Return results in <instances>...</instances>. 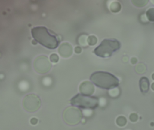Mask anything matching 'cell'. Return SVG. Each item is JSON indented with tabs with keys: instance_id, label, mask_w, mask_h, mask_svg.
Wrapping results in <instances>:
<instances>
[{
	"instance_id": "6da1fadb",
	"label": "cell",
	"mask_w": 154,
	"mask_h": 130,
	"mask_svg": "<svg viewBox=\"0 0 154 130\" xmlns=\"http://www.w3.org/2000/svg\"><path fill=\"white\" fill-rule=\"evenodd\" d=\"M31 34L35 40L49 49H55L59 45V41L55 36L51 35L46 28L38 26L31 29Z\"/></svg>"
},
{
	"instance_id": "7a4b0ae2",
	"label": "cell",
	"mask_w": 154,
	"mask_h": 130,
	"mask_svg": "<svg viewBox=\"0 0 154 130\" xmlns=\"http://www.w3.org/2000/svg\"><path fill=\"white\" fill-rule=\"evenodd\" d=\"M90 80L97 86L104 89L115 88L119 85V79L109 72L103 71L94 72L91 75Z\"/></svg>"
},
{
	"instance_id": "3957f363",
	"label": "cell",
	"mask_w": 154,
	"mask_h": 130,
	"mask_svg": "<svg viewBox=\"0 0 154 130\" xmlns=\"http://www.w3.org/2000/svg\"><path fill=\"white\" fill-rule=\"evenodd\" d=\"M120 43L117 40L104 39L94 51L96 55L105 58L109 57L120 48Z\"/></svg>"
},
{
	"instance_id": "277c9868",
	"label": "cell",
	"mask_w": 154,
	"mask_h": 130,
	"mask_svg": "<svg viewBox=\"0 0 154 130\" xmlns=\"http://www.w3.org/2000/svg\"><path fill=\"white\" fill-rule=\"evenodd\" d=\"M99 99L95 97L80 94L75 96L70 100V104L72 105L83 109H95L99 106Z\"/></svg>"
},
{
	"instance_id": "5b68a950",
	"label": "cell",
	"mask_w": 154,
	"mask_h": 130,
	"mask_svg": "<svg viewBox=\"0 0 154 130\" xmlns=\"http://www.w3.org/2000/svg\"><path fill=\"white\" fill-rule=\"evenodd\" d=\"M82 113L79 108L73 106L66 107L63 113V119L67 124L75 125L78 124L82 118Z\"/></svg>"
},
{
	"instance_id": "8992f818",
	"label": "cell",
	"mask_w": 154,
	"mask_h": 130,
	"mask_svg": "<svg viewBox=\"0 0 154 130\" xmlns=\"http://www.w3.org/2000/svg\"><path fill=\"white\" fill-rule=\"evenodd\" d=\"M22 104L25 110L30 113L38 111L41 107L40 98L35 94L27 95L23 98Z\"/></svg>"
},
{
	"instance_id": "52a82bcc",
	"label": "cell",
	"mask_w": 154,
	"mask_h": 130,
	"mask_svg": "<svg viewBox=\"0 0 154 130\" xmlns=\"http://www.w3.org/2000/svg\"><path fill=\"white\" fill-rule=\"evenodd\" d=\"M33 66L35 71L40 74L48 73L52 68V64L46 56H39L34 60Z\"/></svg>"
},
{
	"instance_id": "ba28073f",
	"label": "cell",
	"mask_w": 154,
	"mask_h": 130,
	"mask_svg": "<svg viewBox=\"0 0 154 130\" xmlns=\"http://www.w3.org/2000/svg\"><path fill=\"white\" fill-rule=\"evenodd\" d=\"M94 86L93 84L89 81H85L81 83L79 86V91L82 95L91 96L94 92Z\"/></svg>"
},
{
	"instance_id": "9c48e42d",
	"label": "cell",
	"mask_w": 154,
	"mask_h": 130,
	"mask_svg": "<svg viewBox=\"0 0 154 130\" xmlns=\"http://www.w3.org/2000/svg\"><path fill=\"white\" fill-rule=\"evenodd\" d=\"M58 52L62 57L68 58L72 54V47L69 43L66 42L63 43L58 48Z\"/></svg>"
},
{
	"instance_id": "30bf717a",
	"label": "cell",
	"mask_w": 154,
	"mask_h": 130,
	"mask_svg": "<svg viewBox=\"0 0 154 130\" xmlns=\"http://www.w3.org/2000/svg\"><path fill=\"white\" fill-rule=\"evenodd\" d=\"M139 86L140 91L142 93H147L149 89V81L148 79L146 77H141L140 80Z\"/></svg>"
},
{
	"instance_id": "8fae6325",
	"label": "cell",
	"mask_w": 154,
	"mask_h": 130,
	"mask_svg": "<svg viewBox=\"0 0 154 130\" xmlns=\"http://www.w3.org/2000/svg\"><path fill=\"white\" fill-rule=\"evenodd\" d=\"M110 9L112 12H118L121 9V6L119 2H114L111 4Z\"/></svg>"
},
{
	"instance_id": "7c38bea8",
	"label": "cell",
	"mask_w": 154,
	"mask_h": 130,
	"mask_svg": "<svg viewBox=\"0 0 154 130\" xmlns=\"http://www.w3.org/2000/svg\"><path fill=\"white\" fill-rule=\"evenodd\" d=\"M127 120L126 117L125 116H119L116 120L117 124L120 127H123V126H125L127 124Z\"/></svg>"
},
{
	"instance_id": "4fadbf2b",
	"label": "cell",
	"mask_w": 154,
	"mask_h": 130,
	"mask_svg": "<svg viewBox=\"0 0 154 130\" xmlns=\"http://www.w3.org/2000/svg\"><path fill=\"white\" fill-rule=\"evenodd\" d=\"M148 1H144V0H132L131 2L133 3V4L135 5L136 7H142L147 5Z\"/></svg>"
},
{
	"instance_id": "5bb4252c",
	"label": "cell",
	"mask_w": 154,
	"mask_h": 130,
	"mask_svg": "<svg viewBox=\"0 0 154 130\" xmlns=\"http://www.w3.org/2000/svg\"><path fill=\"white\" fill-rule=\"evenodd\" d=\"M146 15L149 21L154 22V8H151L148 10L146 12Z\"/></svg>"
},
{
	"instance_id": "9a60e30c",
	"label": "cell",
	"mask_w": 154,
	"mask_h": 130,
	"mask_svg": "<svg viewBox=\"0 0 154 130\" xmlns=\"http://www.w3.org/2000/svg\"><path fill=\"white\" fill-rule=\"evenodd\" d=\"M146 66L143 64L140 63L137 65V67L135 68V70L137 71V73L139 74H143L145 73L146 71Z\"/></svg>"
},
{
	"instance_id": "2e32d148",
	"label": "cell",
	"mask_w": 154,
	"mask_h": 130,
	"mask_svg": "<svg viewBox=\"0 0 154 130\" xmlns=\"http://www.w3.org/2000/svg\"><path fill=\"white\" fill-rule=\"evenodd\" d=\"M97 38L94 35L89 36L87 39V42L88 44L90 46H94L97 44Z\"/></svg>"
},
{
	"instance_id": "e0dca14e",
	"label": "cell",
	"mask_w": 154,
	"mask_h": 130,
	"mask_svg": "<svg viewBox=\"0 0 154 130\" xmlns=\"http://www.w3.org/2000/svg\"><path fill=\"white\" fill-rule=\"evenodd\" d=\"M59 56L57 54H52L50 56V60L51 62L53 63H57L59 61Z\"/></svg>"
},
{
	"instance_id": "ac0fdd59",
	"label": "cell",
	"mask_w": 154,
	"mask_h": 130,
	"mask_svg": "<svg viewBox=\"0 0 154 130\" xmlns=\"http://www.w3.org/2000/svg\"><path fill=\"white\" fill-rule=\"evenodd\" d=\"M138 119V116L137 115V114L135 113H131V114L130 115L129 119L131 122H137Z\"/></svg>"
},
{
	"instance_id": "d6986e66",
	"label": "cell",
	"mask_w": 154,
	"mask_h": 130,
	"mask_svg": "<svg viewBox=\"0 0 154 130\" xmlns=\"http://www.w3.org/2000/svg\"><path fill=\"white\" fill-rule=\"evenodd\" d=\"M38 120L36 118H35V117L31 118L30 121V123L33 125H36L38 123Z\"/></svg>"
},
{
	"instance_id": "ffe728a7",
	"label": "cell",
	"mask_w": 154,
	"mask_h": 130,
	"mask_svg": "<svg viewBox=\"0 0 154 130\" xmlns=\"http://www.w3.org/2000/svg\"><path fill=\"white\" fill-rule=\"evenodd\" d=\"M82 48L80 47L77 46L75 48V52L76 54H80L82 52Z\"/></svg>"
},
{
	"instance_id": "44dd1931",
	"label": "cell",
	"mask_w": 154,
	"mask_h": 130,
	"mask_svg": "<svg viewBox=\"0 0 154 130\" xmlns=\"http://www.w3.org/2000/svg\"><path fill=\"white\" fill-rule=\"evenodd\" d=\"M137 58H135V57H133L131 59V63L133 64H135L137 63Z\"/></svg>"
},
{
	"instance_id": "7402d4cb",
	"label": "cell",
	"mask_w": 154,
	"mask_h": 130,
	"mask_svg": "<svg viewBox=\"0 0 154 130\" xmlns=\"http://www.w3.org/2000/svg\"><path fill=\"white\" fill-rule=\"evenodd\" d=\"M151 89L154 91V83L151 85Z\"/></svg>"
},
{
	"instance_id": "603a6c76",
	"label": "cell",
	"mask_w": 154,
	"mask_h": 130,
	"mask_svg": "<svg viewBox=\"0 0 154 130\" xmlns=\"http://www.w3.org/2000/svg\"><path fill=\"white\" fill-rule=\"evenodd\" d=\"M32 43H33V44H37V42L35 40H33V41H32Z\"/></svg>"
},
{
	"instance_id": "cb8c5ba5",
	"label": "cell",
	"mask_w": 154,
	"mask_h": 130,
	"mask_svg": "<svg viewBox=\"0 0 154 130\" xmlns=\"http://www.w3.org/2000/svg\"><path fill=\"white\" fill-rule=\"evenodd\" d=\"M152 79H153L154 80V74H153V75H152Z\"/></svg>"
}]
</instances>
